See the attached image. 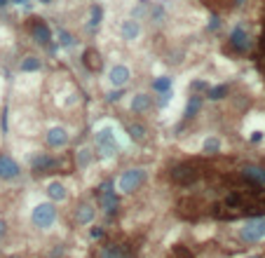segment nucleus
Instances as JSON below:
<instances>
[{
  "label": "nucleus",
  "instance_id": "473e14b6",
  "mask_svg": "<svg viewBox=\"0 0 265 258\" xmlns=\"http://www.w3.org/2000/svg\"><path fill=\"white\" fill-rule=\"evenodd\" d=\"M5 228H7V226H5V220H0V235H5Z\"/></svg>",
  "mask_w": 265,
  "mask_h": 258
},
{
  "label": "nucleus",
  "instance_id": "f257e3e1",
  "mask_svg": "<svg viewBox=\"0 0 265 258\" xmlns=\"http://www.w3.org/2000/svg\"><path fill=\"white\" fill-rule=\"evenodd\" d=\"M240 235H242L244 242H261V240H265V218H258V216L249 218L244 223V228L240 230Z\"/></svg>",
  "mask_w": 265,
  "mask_h": 258
},
{
  "label": "nucleus",
  "instance_id": "5701e85b",
  "mask_svg": "<svg viewBox=\"0 0 265 258\" xmlns=\"http://www.w3.org/2000/svg\"><path fill=\"white\" fill-rule=\"evenodd\" d=\"M47 192H49L52 200H66V188H63L61 183H52V186L47 188Z\"/></svg>",
  "mask_w": 265,
  "mask_h": 258
},
{
  "label": "nucleus",
  "instance_id": "f704fd0d",
  "mask_svg": "<svg viewBox=\"0 0 265 258\" xmlns=\"http://www.w3.org/2000/svg\"><path fill=\"white\" fill-rule=\"evenodd\" d=\"M244 2H247V0H235V5H244Z\"/></svg>",
  "mask_w": 265,
  "mask_h": 258
},
{
  "label": "nucleus",
  "instance_id": "a211bd4d",
  "mask_svg": "<svg viewBox=\"0 0 265 258\" xmlns=\"http://www.w3.org/2000/svg\"><path fill=\"white\" fill-rule=\"evenodd\" d=\"M141 33V26L139 22H134V19H129V22L122 24V36H125V40H134L136 36Z\"/></svg>",
  "mask_w": 265,
  "mask_h": 258
},
{
  "label": "nucleus",
  "instance_id": "1a4fd4ad",
  "mask_svg": "<svg viewBox=\"0 0 265 258\" xmlns=\"http://www.w3.org/2000/svg\"><path fill=\"white\" fill-rule=\"evenodd\" d=\"M99 258H134V254L122 244H108V246L101 249Z\"/></svg>",
  "mask_w": 265,
  "mask_h": 258
},
{
  "label": "nucleus",
  "instance_id": "0eeeda50",
  "mask_svg": "<svg viewBox=\"0 0 265 258\" xmlns=\"http://www.w3.org/2000/svg\"><path fill=\"white\" fill-rule=\"evenodd\" d=\"M19 172H21V169H19V164H16L9 155H0V178H5V181L16 178V176H19Z\"/></svg>",
  "mask_w": 265,
  "mask_h": 258
},
{
  "label": "nucleus",
  "instance_id": "f03ea898",
  "mask_svg": "<svg viewBox=\"0 0 265 258\" xmlns=\"http://www.w3.org/2000/svg\"><path fill=\"white\" fill-rule=\"evenodd\" d=\"M33 226H38V228H49L52 223H54L56 218V209L54 204H49V202H45V204H38L35 209H33Z\"/></svg>",
  "mask_w": 265,
  "mask_h": 258
},
{
  "label": "nucleus",
  "instance_id": "4c0bfd02",
  "mask_svg": "<svg viewBox=\"0 0 265 258\" xmlns=\"http://www.w3.org/2000/svg\"><path fill=\"white\" fill-rule=\"evenodd\" d=\"M14 2H26V0H14Z\"/></svg>",
  "mask_w": 265,
  "mask_h": 258
},
{
  "label": "nucleus",
  "instance_id": "412c9836",
  "mask_svg": "<svg viewBox=\"0 0 265 258\" xmlns=\"http://www.w3.org/2000/svg\"><path fill=\"white\" fill-rule=\"evenodd\" d=\"M207 96H209L211 101H221L223 96H228V84H219V87H211V90L207 92Z\"/></svg>",
  "mask_w": 265,
  "mask_h": 258
},
{
  "label": "nucleus",
  "instance_id": "393cba45",
  "mask_svg": "<svg viewBox=\"0 0 265 258\" xmlns=\"http://www.w3.org/2000/svg\"><path fill=\"white\" fill-rule=\"evenodd\" d=\"M167 258H195V256H193L186 246H174V249L167 254Z\"/></svg>",
  "mask_w": 265,
  "mask_h": 258
},
{
  "label": "nucleus",
  "instance_id": "f8f14e48",
  "mask_svg": "<svg viewBox=\"0 0 265 258\" xmlns=\"http://www.w3.org/2000/svg\"><path fill=\"white\" fill-rule=\"evenodd\" d=\"M52 169H56V160L54 158L40 155V158L33 160V172H38V174H49Z\"/></svg>",
  "mask_w": 265,
  "mask_h": 258
},
{
  "label": "nucleus",
  "instance_id": "e433bc0d",
  "mask_svg": "<svg viewBox=\"0 0 265 258\" xmlns=\"http://www.w3.org/2000/svg\"><path fill=\"white\" fill-rule=\"evenodd\" d=\"M40 2H52V0H40Z\"/></svg>",
  "mask_w": 265,
  "mask_h": 258
},
{
  "label": "nucleus",
  "instance_id": "bb28decb",
  "mask_svg": "<svg viewBox=\"0 0 265 258\" xmlns=\"http://www.w3.org/2000/svg\"><path fill=\"white\" fill-rule=\"evenodd\" d=\"M99 24H101V8H99V5H94V8H92V26L99 28Z\"/></svg>",
  "mask_w": 265,
  "mask_h": 258
},
{
  "label": "nucleus",
  "instance_id": "6e6552de",
  "mask_svg": "<svg viewBox=\"0 0 265 258\" xmlns=\"http://www.w3.org/2000/svg\"><path fill=\"white\" fill-rule=\"evenodd\" d=\"M244 181H249L251 186H265V167H258V164H249V167L242 169Z\"/></svg>",
  "mask_w": 265,
  "mask_h": 258
},
{
  "label": "nucleus",
  "instance_id": "7ed1b4c3",
  "mask_svg": "<svg viewBox=\"0 0 265 258\" xmlns=\"http://www.w3.org/2000/svg\"><path fill=\"white\" fill-rule=\"evenodd\" d=\"M146 181V172L143 169H127L122 178H120V190L122 192H134L141 188V183Z\"/></svg>",
  "mask_w": 265,
  "mask_h": 258
},
{
  "label": "nucleus",
  "instance_id": "2eb2a0df",
  "mask_svg": "<svg viewBox=\"0 0 265 258\" xmlns=\"http://www.w3.org/2000/svg\"><path fill=\"white\" fill-rule=\"evenodd\" d=\"M82 61H85V66L89 70H99V68H101V64H103L101 54L96 52V50H87V52L82 54Z\"/></svg>",
  "mask_w": 265,
  "mask_h": 258
},
{
  "label": "nucleus",
  "instance_id": "b1692460",
  "mask_svg": "<svg viewBox=\"0 0 265 258\" xmlns=\"http://www.w3.org/2000/svg\"><path fill=\"white\" fill-rule=\"evenodd\" d=\"M153 90L162 92V94H164V92H169V90H172V78H157L155 82H153Z\"/></svg>",
  "mask_w": 265,
  "mask_h": 258
},
{
  "label": "nucleus",
  "instance_id": "c85d7f7f",
  "mask_svg": "<svg viewBox=\"0 0 265 258\" xmlns=\"http://www.w3.org/2000/svg\"><path fill=\"white\" fill-rule=\"evenodd\" d=\"M89 162V150H80V164H87Z\"/></svg>",
  "mask_w": 265,
  "mask_h": 258
},
{
  "label": "nucleus",
  "instance_id": "423d86ee",
  "mask_svg": "<svg viewBox=\"0 0 265 258\" xmlns=\"http://www.w3.org/2000/svg\"><path fill=\"white\" fill-rule=\"evenodd\" d=\"M230 45L237 50V52H247L251 47V38H249V33L242 28V26H237V28L230 33Z\"/></svg>",
  "mask_w": 265,
  "mask_h": 258
},
{
  "label": "nucleus",
  "instance_id": "20e7f679",
  "mask_svg": "<svg viewBox=\"0 0 265 258\" xmlns=\"http://www.w3.org/2000/svg\"><path fill=\"white\" fill-rule=\"evenodd\" d=\"M197 176H200V172H197L195 164H181V167L172 169V181L181 183V186H190V183H195Z\"/></svg>",
  "mask_w": 265,
  "mask_h": 258
},
{
  "label": "nucleus",
  "instance_id": "cd10ccee",
  "mask_svg": "<svg viewBox=\"0 0 265 258\" xmlns=\"http://www.w3.org/2000/svg\"><path fill=\"white\" fill-rule=\"evenodd\" d=\"M59 38H61V45H63V47H70V45H73V38H70L68 33L59 30Z\"/></svg>",
  "mask_w": 265,
  "mask_h": 258
},
{
  "label": "nucleus",
  "instance_id": "dca6fc26",
  "mask_svg": "<svg viewBox=\"0 0 265 258\" xmlns=\"http://www.w3.org/2000/svg\"><path fill=\"white\" fill-rule=\"evenodd\" d=\"M94 218V209L89 204H80L75 209V220H78V226H85V223H92Z\"/></svg>",
  "mask_w": 265,
  "mask_h": 258
},
{
  "label": "nucleus",
  "instance_id": "6ab92c4d",
  "mask_svg": "<svg viewBox=\"0 0 265 258\" xmlns=\"http://www.w3.org/2000/svg\"><path fill=\"white\" fill-rule=\"evenodd\" d=\"M40 66H42V61H40L38 56H26V59H21V64H19V68H21L23 73H33V70H40Z\"/></svg>",
  "mask_w": 265,
  "mask_h": 258
},
{
  "label": "nucleus",
  "instance_id": "9d476101",
  "mask_svg": "<svg viewBox=\"0 0 265 258\" xmlns=\"http://www.w3.org/2000/svg\"><path fill=\"white\" fill-rule=\"evenodd\" d=\"M31 30H33V38L38 40V42H42V45H47L52 40V33H49V28H47V24L42 19H33Z\"/></svg>",
  "mask_w": 265,
  "mask_h": 258
},
{
  "label": "nucleus",
  "instance_id": "ddd939ff",
  "mask_svg": "<svg viewBox=\"0 0 265 258\" xmlns=\"http://www.w3.org/2000/svg\"><path fill=\"white\" fill-rule=\"evenodd\" d=\"M108 78L115 87H122V84H127V80H129V68H127V66H113Z\"/></svg>",
  "mask_w": 265,
  "mask_h": 258
},
{
  "label": "nucleus",
  "instance_id": "7c9ffc66",
  "mask_svg": "<svg viewBox=\"0 0 265 258\" xmlns=\"http://www.w3.org/2000/svg\"><path fill=\"white\" fill-rule=\"evenodd\" d=\"M92 237H94V240H99V237H103V230H101V228H92Z\"/></svg>",
  "mask_w": 265,
  "mask_h": 258
},
{
  "label": "nucleus",
  "instance_id": "58836bf2",
  "mask_svg": "<svg viewBox=\"0 0 265 258\" xmlns=\"http://www.w3.org/2000/svg\"><path fill=\"white\" fill-rule=\"evenodd\" d=\"M249 258H261V256H249Z\"/></svg>",
  "mask_w": 265,
  "mask_h": 258
},
{
  "label": "nucleus",
  "instance_id": "2f4dec72",
  "mask_svg": "<svg viewBox=\"0 0 265 258\" xmlns=\"http://www.w3.org/2000/svg\"><path fill=\"white\" fill-rule=\"evenodd\" d=\"M204 87H207V82H202V80H200V82H193V90H204Z\"/></svg>",
  "mask_w": 265,
  "mask_h": 258
},
{
  "label": "nucleus",
  "instance_id": "f3484780",
  "mask_svg": "<svg viewBox=\"0 0 265 258\" xmlns=\"http://www.w3.org/2000/svg\"><path fill=\"white\" fill-rule=\"evenodd\" d=\"M150 108V96L148 94H136L132 101V110L134 113H143V110H148Z\"/></svg>",
  "mask_w": 265,
  "mask_h": 258
},
{
  "label": "nucleus",
  "instance_id": "4468645a",
  "mask_svg": "<svg viewBox=\"0 0 265 258\" xmlns=\"http://www.w3.org/2000/svg\"><path fill=\"white\" fill-rule=\"evenodd\" d=\"M99 198H101V206H103V212H106V214L117 212V204H120V200H117V195L113 192V190H106V192H101Z\"/></svg>",
  "mask_w": 265,
  "mask_h": 258
},
{
  "label": "nucleus",
  "instance_id": "aec40b11",
  "mask_svg": "<svg viewBox=\"0 0 265 258\" xmlns=\"http://www.w3.org/2000/svg\"><path fill=\"white\" fill-rule=\"evenodd\" d=\"M200 108H202V99L200 96H190L186 104V118L190 120V118H195L197 113H200Z\"/></svg>",
  "mask_w": 265,
  "mask_h": 258
},
{
  "label": "nucleus",
  "instance_id": "c9c22d12",
  "mask_svg": "<svg viewBox=\"0 0 265 258\" xmlns=\"http://www.w3.org/2000/svg\"><path fill=\"white\" fill-rule=\"evenodd\" d=\"M5 2H7V0H0V8H2V5H5Z\"/></svg>",
  "mask_w": 265,
  "mask_h": 258
},
{
  "label": "nucleus",
  "instance_id": "39448f33",
  "mask_svg": "<svg viewBox=\"0 0 265 258\" xmlns=\"http://www.w3.org/2000/svg\"><path fill=\"white\" fill-rule=\"evenodd\" d=\"M96 148H99V152H101L103 158H110V155L117 150V144H115V138H113V132H110V129L99 132V136H96Z\"/></svg>",
  "mask_w": 265,
  "mask_h": 258
},
{
  "label": "nucleus",
  "instance_id": "c756f323",
  "mask_svg": "<svg viewBox=\"0 0 265 258\" xmlns=\"http://www.w3.org/2000/svg\"><path fill=\"white\" fill-rule=\"evenodd\" d=\"M120 96H122V92H110V94H108V101H120Z\"/></svg>",
  "mask_w": 265,
  "mask_h": 258
},
{
  "label": "nucleus",
  "instance_id": "72a5a7b5",
  "mask_svg": "<svg viewBox=\"0 0 265 258\" xmlns=\"http://www.w3.org/2000/svg\"><path fill=\"white\" fill-rule=\"evenodd\" d=\"M261 47L265 50V33H263V38H261Z\"/></svg>",
  "mask_w": 265,
  "mask_h": 258
},
{
  "label": "nucleus",
  "instance_id": "4be33fe9",
  "mask_svg": "<svg viewBox=\"0 0 265 258\" xmlns=\"http://www.w3.org/2000/svg\"><path fill=\"white\" fill-rule=\"evenodd\" d=\"M127 132H129V136H132L134 141H143V138H146V127H143V124H129Z\"/></svg>",
  "mask_w": 265,
  "mask_h": 258
},
{
  "label": "nucleus",
  "instance_id": "9b49d317",
  "mask_svg": "<svg viewBox=\"0 0 265 258\" xmlns=\"http://www.w3.org/2000/svg\"><path fill=\"white\" fill-rule=\"evenodd\" d=\"M47 144L52 146V148H63V146L68 144V134H66V129H61V127L49 129V134H47Z\"/></svg>",
  "mask_w": 265,
  "mask_h": 258
},
{
  "label": "nucleus",
  "instance_id": "a878e982",
  "mask_svg": "<svg viewBox=\"0 0 265 258\" xmlns=\"http://www.w3.org/2000/svg\"><path fill=\"white\" fill-rule=\"evenodd\" d=\"M219 148H221L219 138H207L204 141V152H219Z\"/></svg>",
  "mask_w": 265,
  "mask_h": 258
}]
</instances>
